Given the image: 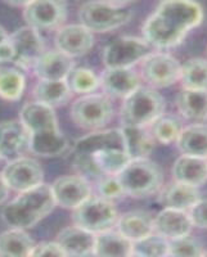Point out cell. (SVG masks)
Returning a JSON list of instances; mask_svg holds the SVG:
<instances>
[{"mask_svg":"<svg viewBox=\"0 0 207 257\" xmlns=\"http://www.w3.org/2000/svg\"><path fill=\"white\" fill-rule=\"evenodd\" d=\"M202 20L203 9L195 0H162L144 22L143 39L158 49L174 48L190 30L199 26Z\"/></svg>","mask_w":207,"mask_h":257,"instance_id":"6da1fadb","label":"cell"},{"mask_svg":"<svg viewBox=\"0 0 207 257\" xmlns=\"http://www.w3.org/2000/svg\"><path fill=\"white\" fill-rule=\"evenodd\" d=\"M21 121L30 134V151L41 157H57L67 149V139L59 132L52 107L40 102L27 103L21 109Z\"/></svg>","mask_w":207,"mask_h":257,"instance_id":"7a4b0ae2","label":"cell"},{"mask_svg":"<svg viewBox=\"0 0 207 257\" xmlns=\"http://www.w3.org/2000/svg\"><path fill=\"white\" fill-rule=\"evenodd\" d=\"M57 205L52 187L39 184L21 192L13 202L2 210V217L8 226L16 229H29L38 224L53 211Z\"/></svg>","mask_w":207,"mask_h":257,"instance_id":"3957f363","label":"cell"},{"mask_svg":"<svg viewBox=\"0 0 207 257\" xmlns=\"http://www.w3.org/2000/svg\"><path fill=\"white\" fill-rule=\"evenodd\" d=\"M116 176L124 193L134 198L152 196L162 185V171L148 158H133Z\"/></svg>","mask_w":207,"mask_h":257,"instance_id":"277c9868","label":"cell"},{"mask_svg":"<svg viewBox=\"0 0 207 257\" xmlns=\"http://www.w3.org/2000/svg\"><path fill=\"white\" fill-rule=\"evenodd\" d=\"M163 109L165 100L157 91L139 86L125 98L121 108V122L123 126L144 127L162 116Z\"/></svg>","mask_w":207,"mask_h":257,"instance_id":"5b68a950","label":"cell"},{"mask_svg":"<svg viewBox=\"0 0 207 257\" xmlns=\"http://www.w3.org/2000/svg\"><path fill=\"white\" fill-rule=\"evenodd\" d=\"M79 20L89 31L108 32L128 24L132 20V13L108 2L93 0L82 4L79 11Z\"/></svg>","mask_w":207,"mask_h":257,"instance_id":"8992f818","label":"cell"},{"mask_svg":"<svg viewBox=\"0 0 207 257\" xmlns=\"http://www.w3.org/2000/svg\"><path fill=\"white\" fill-rule=\"evenodd\" d=\"M117 220V211L110 199L88 198L75 208L73 221L91 233L110 230Z\"/></svg>","mask_w":207,"mask_h":257,"instance_id":"52a82bcc","label":"cell"},{"mask_svg":"<svg viewBox=\"0 0 207 257\" xmlns=\"http://www.w3.org/2000/svg\"><path fill=\"white\" fill-rule=\"evenodd\" d=\"M151 48L144 39L123 36L106 48L103 62L107 68H130L151 54Z\"/></svg>","mask_w":207,"mask_h":257,"instance_id":"ba28073f","label":"cell"},{"mask_svg":"<svg viewBox=\"0 0 207 257\" xmlns=\"http://www.w3.org/2000/svg\"><path fill=\"white\" fill-rule=\"evenodd\" d=\"M111 102L103 95H86L73 103L71 116L75 123L84 128H99L112 116Z\"/></svg>","mask_w":207,"mask_h":257,"instance_id":"9c48e42d","label":"cell"},{"mask_svg":"<svg viewBox=\"0 0 207 257\" xmlns=\"http://www.w3.org/2000/svg\"><path fill=\"white\" fill-rule=\"evenodd\" d=\"M180 68V63L166 53H151L142 59V76L155 88H166L178 81Z\"/></svg>","mask_w":207,"mask_h":257,"instance_id":"30bf717a","label":"cell"},{"mask_svg":"<svg viewBox=\"0 0 207 257\" xmlns=\"http://www.w3.org/2000/svg\"><path fill=\"white\" fill-rule=\"evenodd\" d=\"M25 21L36 30H53L67 17L66 0H32L25 7Z\"/></svg>","mask_w":207,"mask_h":257,"instance_id":"8fae6325","label":"cell"},{"mask_svg":"<svg viewBox=\"0 0 207 257\" xmlns=\"http://www.w3.org/2000/svg\"><path fill=\"white\" fill-rule=\"evenodd\" d=\"M2 174L7 185L17 192H25L41 184L44 178L40 165L35 160L27 157H18L9 161Z\"/></svg>","mask_w":207,"mask_h":257,"instance_id":"7c38bea8","label":"cell"},{"mask_svg":"<svg viewBox=\"0 0 207 257\" xmlns=\"http://www.w3.org/2000/svg\"><path fill=\"white\" fill-rule=\"evenodd\" d=\"M9 40L15 48V63L20 67L34 66L35 62L44 54V43L38 30L31 26H25L16 30Z\"/></svg>","mask_w":207,"mask_h":257,"instance_id":"4fadbf2b","label":"cell"},{"mask_svg":"<svg viewBox=\"0 0 207 257\" xmlns=\"http://www.w3.org/2000/svg\"><path fill=\"white\" fill-rule=\"evenodd\" d=\"M30 149V134L22 121L0 122V157L12 161Z\"/></svg>","mask_w":207,"mask_h":257,"instance_id":"5bb4252c","label":"cell"},{"mask_svg":"<svg viewBox=\"0 0 207 257\" xmlns=\"http://www.w3.org/2000/svg\"><path fill=\"white\" fill-rule=\"evenodd\" d=\"M57 205L64 208H76L90 198V185L82 176H62L52 184Z\"/></svg>","mask_w":207,"mask_h":257,"instance_id":"9a60e30c","label":"cell"},{"mask_svg":"<svg viewBox=\"0 0 207 257\" xmlns=\"http://www.w3.org/2000/svg\"><path fill=\"white\" fill-rule=\"evenodd\" d=\"M94 38L82 25H68L57 31L56 45L59 52L68 57H81L91 49Z\"/></svg>","mask_w":207,"mask_h":257,"instance_id":"2e32d148","label":"cell"},{"mask_svg":"<svg viewBox=\"0 0 207 257\" xmlns=\"http://www.w3.org/2000/svg\"><path fill=\"white\" fill-rule=\"evenodd\" d=\"M192 220L185 211L165 207L153 219V231L167 240L188 235L192 230Z\"/></svg>","mask_w":207,"mask_h":257,"instance_id":"e0dca14e","label":"cell"},{"mask_svg":"<svg viewBox=\"0 0 207 257\" xmlns=\"http://www.w3.org/2000/svg\"><path fill=\"white\" fill-rule=\"evenodd\" d=\"M57 243L66 256H88L94 253L95 237L94 233L81 226H68L59 231Z\"/></svg>","mask_w":207,"mask_h":257,"instance_id":"ac0fdd59","label":"cell"},{"mask_svg":"<svg viewBox=\"0 0 207 257\" xmlns=\"http://www.w3.org/2000/svg\"><path fill=\"white\" fill-rule=\"evenodd\" d=\"M100 81L106 93L116 98H126L140 86L139 77L130 68H107Z\"/></svg>","mask_w":207,"mask_h":257,"instance_id":"d6986e66","label":"cell"},{"mask_svg":"<svg viewBox=\"0 0 207 257\" xmlns=\"http://www.w3.org/2000/svg\"><path fill=\"white\" fill-rule=\"evenodd\" d=\"M34 68L41 80H66L73 68V61L59 50L48 52L35 62Z\"/></svg>","mask_w":207,"mask_h":257,"instance_id":"ffe728a7","label":"cell"},{"mask_svg":"<svg viewBox=\"0 0 207 257\" xmlns=\"http://www.w3.org/2000/svg\"><path fill=\"white\" fill-rule=\"evenodd\" d=\"M175 181L198 188L207 181V158L183 155L172 166Z\"/></svg>","mask_w":207,"mask_h":257,"instance_id":"44dd1931","label":"cell"},{"mask_svg":"<svg viewBox=\"0 0 207 257\" xmlns=\"http://www.w3.org/2000/svg\"><path fill=\"white\" fill-rule=\"evenodd\" d=\"M119 148L125 149L124 137L121 130L111 128L106 132H96L81 138L76 142L75 152L76 155H93L103 149Z\"/></svg>","mask_w":207,"mask_h":257,"instance_id":"7402d4cb","label":"cell"},{"mask_svg":"<svg viewBox=\"0 0 207 257\" xmlns=\"http://www.w3.org/2000/svg\"><path fill=\"white\" fill-rule=\"evenodd\" d=\"M176 105L187 120L202 122L207 120V90L183 89L178 94Z\"/></svg>","mask_w":207,"mask_h":257,"instance_id":"603a6c76","label":"cell"},{"mask_svg":"<svg viewBox=\"0 0 207 257\" xmlns=\"http://www.w3.org/2000/svg\"><path fill=\"white\" fill-rule=\"evenodd\" d=\"M117 226L124 237L135 242L153 233V217L146 211H130L120 217Z\"/></svg>","mask_w":207,"mask_h":257,"instance_id":"cb8c5ba5","label":"cell"},{"mask_svg":"<svg viewBox=\"0 0 207 257\" xmlns=\"http://www.w3.org/2000/svg\"><path fill=\"white\" fill-rule=\"evenodd\" d=\"M199 199L201 197H199L197 187L179 183V181H175L166 187L161 196V201L165 207L180 211L190 210Z\"/></svg>","mask_w":207,"mask_h":257,"instance_id":"d4e9b609","label":"cell"},{"mask_svg":"<svg viewBox=\"0 0 207 257\" xmlns=\"http://www.w3.org/2000/svg\"><path fill=\"white\" fill-rule=\"evenodd\" d=\"M176 143L183 155L207 158V125L195 123L183 128Z\"/></svg>","mask_w":207,"mask_h":257,"instance_id":"484cf974","label":"cell"},{"mask_svg":"<svg viewBox=\"0 0 207 257\" xmlns=\"http://www.w3.org/2000/svg\"><path fill=\"white\" fill-rule=\"evenodd\" d=\"M94 254L107 257L132 256L133 242L124 237L120 231L119 233L110 230L102 231L98 233V237H95Z\"/></svg>","mask_w":207,"mask_h":257,"instance_id":"4316f807","label":"cell"},{"mask_svg":"<svg viewBox=\"0 0 207 257\" xmlns=\"http://www.w3.org/2000/svg\"><path fill=\"white\" fill-rule=\"evenodd\" d=\"M125 143V151L130 160L133 158H148L153 151V139L144 130L137 126H123L121 128Z\"/></svg>","mask_w":207,"mask_h":257,"instance_id":"83f0119b","label":"cell"},{"mask_svg":"<svg viewBox=\"0 0 207 257\" xmlns=\"http://www.w3.org/2000/svg\"><path fill=\"white\" fill-rule=\"evenodd\" d=\"M11 62H0V96L7 100H18L25 90V75Z\"/></svg>","mask_w":207,"mask_h":257,"instance_id":"f1b7e54d","label":"cell"},{"mask_svg":"<svg viewBox=\"0 0 207 257\" xmlns=\"http://www.w3.org/2000/svg\"><path fill=\"white\" fill-rule=\"evenodd\" d=\"M34 245L32 239L24 229L12 228L0 234V256H30Z\"/></svg>","mask_w":207,"mask_h":257,"instance_id":"f546056e","label":"cell"},{"mask_svg":"<svg viewBox=\"0 0 207 257\" xmlns=\"http://www.w3.org/2000/svg\"><path fill=\"white\" fill-rule=\"evenodd\" d=\"M70 94L71 89L66 80H41L34 90L36 102L49 107L64 103L70 98Z\"/></svg>","mask_w":207,"mask_h":257,"instance_id":"4dcf8cb0","label":"cell"},{"mask_svg":"<svg viewBox=\"0 0 207 257\" xmlns=\"http://www.w3.org/2000/svg\"><path fill=\"white\" fill-rule=\"evenodd\" d=\"M88 156H90L96 170L102 176L117 175L130 161V157L125 149L119 148L103 149V151Z\"/></svg>","mask_w":207,"mask_h":257,"instance_id":"1f68e13d","label":"cell"},{"mask_svg":"<svg viewBox=\"0 0 207 257\" xmlns=\"http://www.w3.org/2000/svg\"><path fill=\"white\" fill-rule=\"evenodd\" d=\"M179 80L184 89L207 90V59L192 58L180 68Z\"/></svg>","mask_w":207,"mask_h":257,"instance_id":"d6a6232c","label":"cell"},{"mask_svg":"<svg viewBox=\"0 0 207 257\" xmlns=\"http://www.w3.org/2000/svg\"><path fill=\"white\" fill-rule=\"evenodd\" d=\"M169 252V240L158 234H149L147 237L133 242V254L143 257H160Z\"/></svg>","mask_w":207,"mask_h":257,"instance_id":"836d02e7","label":"cell"},{"mask_svg":"<svg viewBox=\"0 0 207 257\" xmlns=\"http://www.w3.org/2000/svg\"><path fill=\"white\" fill-rule=\"evenodd\" d=\"M181 123L172 116H160L152 123V138L162 144H170L178 141L180 135Z\"/></svg>","mask_w":207,"mask_h":257,"instance_id":"e575fe53","label":"cell"},{"mask_svg":"<svg viewBox=\"0 0 207 257\" xmlns=\"http://www.w3.org/2000/svg\"><path fill=\"white\" fill-rule=\"evenodd\" d=\"M66 82L70 86L71 91H75V93H90L95 90L99 85V80L95 73L84 67L72 68L68 73Z\"/></svg>","mask_w":207,"mask_h":257,"instance_id":"d590c367","label":"cell"},{"mask_svg":"<svg viewBox=\"0 0 207 257\" xmlns=\"http://www.w3.org/2000/svg\"><path fill=\"white\" fill-rule=\"evenodd\" d=\"M204 252L202 249V244L194 238H190L189 234L184 237L175 238L169 240V252L170 256L178 257H193L202 256Z\"/></svg>","mask_w":207,"mask_h":257,"instance_id":"8d00e7d4","label":"cell"},{"mask_svg":"<svg viewBox=\"0 0 207 257\" xmlns=\"http://www.w3.org/2000/svg\"><path fill=\"white\" fill-rule=\"evenodd\" d=\"M98 192L102 196V198L110 199V201L119 198V197L125 194L117 176L114 175H105L100 178L99 185H98Z\"/></svg>","mask_w":207,"mask_h":257,"instance_id":"74e56055","label":"cell"},{"mask_svg":"<svg viewBox=\"0 0 207 257\" xmlns=\"http://www.w3.org/2000/svg\"><path fill=\"white\" fill-rule=\"evenodd\" d=\"M189 217L192 224L201 229H207V198L199 199L192 208H190Z\"/></svg>","mask_w":207,"mask_h":257,"instance_id":"f35d334b","label":"cell"},{"mask_svg":"<svg viewBox=\"0 0 207 257\" xmlns=\"http://www.w3.org/2000/svg\"><path fill=\"white\" fill-rule=\"evenodd\" d=\"M30 256H66V254L57 242H44L38 245H34Z\"/></svg>","mask_w":207,"mask_h":257,"instance_id":"ab89813d","label":"cell"},{"mask_svg":"<svg viewBox=\"0 0 207 257\" xmlns=\"http://www.w3.org/2000/svg\"><path fill=\"white\" fill-rule=\"evenodd\" d=\"M15 48L9 38L0 44V62H13L15 61Z\"/></svg>","mask_w":207,"mask_h":257,"instance_id":"60d3db41","label":"cell"},{"mask_svg":"<svg viewBox=\"0 0 207 257\" xmlns=\"http://www.w3.org/2000/svg\"><path fill=\"white\" fill-rule=\"evenodd\" d=\"M8 192H9V187L7 185L6 180H4L3 174H0V205H2V203L7 199V197H8Z\"/></svg>","mask_w":207,"mask_h":257,"instance_id":"b9f144b4","label":"cell"},{"mask_svg":"<svg viewBox=\"0 0 207 257\" xmlns=\"http://www.w3.org/2000/svg\"><path fill=\"white\" fill-rule=\"evenodd\" d=\"M3 2L13 7H26L31 3L32 0H3Z\"/></svg>","mask_w":207,"mask_h":257,"instance_id":"7bdbcfd3","label":"cell"},{"mask_svg":"<svg viewBox=\"0 0 207 257\" xmlns=\"http://www.w3.org/2000/svg\"><path fill=\"white\" fill-rule=\"evenodd\" d=\"M106 2H108V3H111V4H114V6H117V7H124V6H126V4L134 2V0H106Z\"/></svg>","mask_w":207,"mask_h":257,"instance_id":"ee69618b","label":"cell"},{"mask_svg":"<svg viewBox=\"0 0 207 257\" xmlns=\"http://www.w3.org/2000/svg\"><path fill=\"white\" fill-rule=\"evenodd\" d=\"M9 36L7 35V32H6V30L3 29V27L0 26V44H2V43H3V41H6L7 39H8Z\"/></svg>","mask_w":207,"mask_h":257,"instance_id":"f6af8a7d","label":"cell"},{"mask_svg":"<svg viewBox=\"0 0 207 257\" xmlns=\"http://www.w3.org/2000/svg\"><path fill=\"white\" fill-rule=\"evenodd\" d=\"M0 160H2V157H0Z\"/></svg>","mask_w":207,"mask_h":257,"instance_id":"bcb514c9","label":"cell"},{"mask_svg":"<svg viewBox=\"0 0 207 257\" xmlns=\"http://www.w3.org/2000/svg\"><path fill=\"white\" fill-rule=\"evenodd\" d=\"M203 254H207V253H203Z\"/></svg>","mask_w":207,"mask_h":257,"instance_id":"7dc6e473","label":"cell"}]
</instances>
